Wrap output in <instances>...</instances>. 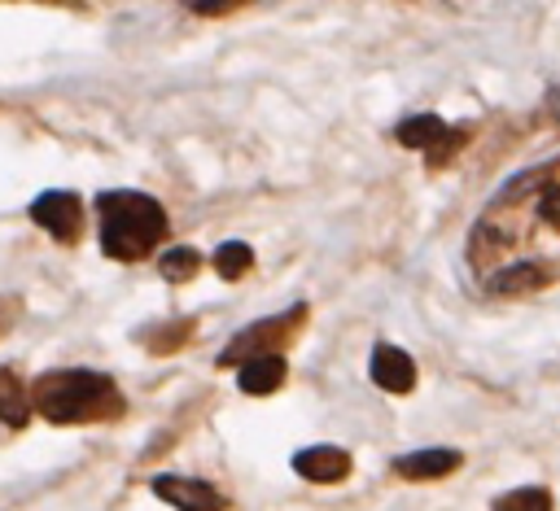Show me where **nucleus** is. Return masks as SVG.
<instances>
[{"label": "nucleus", "instance_id": "9b49d317", "mask_svg": "<svg viewBox=\"0 0 560 511\" xmlns=\"http://www.w3.org/2000/svg\"><path fill=\"white\" fill-rule=\"evenodd\" d=\"M26 419H31L26 384L18 380V371L0 367V424H9V428H26Z\"/></svg>", "mask_w": 560, "mask_h": 511}, {"label": "nucleus", "instance_id": "ddd939ff", "mask_svg": "<svg viewBox=\"0 0 560 511\" xmlns=\"http://www.w3.org/2000/svg\"><path fill=\"white\" fill-rule=\"evenodd\" d=\"M249 266H254V249H249L245 240H223V245L214 249V271H219L223 280H241Z\"/></svg>", "mask_w": 560, "mask_h": 511}, {"label": "nucleus", "instance_id": "2eb2a0df", "mask_svg": "<svg viewBox=\"0 0 560 511\" xmlns=\"http://www.w3.org/2000/svg\"><path fill=\"white\" fill-rule=\"evenodd\" d=\"M494 511H551V494L542 485H525V489H508L494 498Z\"/></svg>", "mask_w": 560, "mask_h": 511}, {"label": "nucleus", "instance_id": "423d86ee", "mask_svg": "<svg viewBox=\"0 0 560 511\" xmlns=\"http://www.w3.org/2000/svg\"><path fill=\"white\" fill-rule=\"evenodd\" d=\"M153 494H158L166 507H175V511H223V507H228V498H223L214 485L192 480V476H175V472L153 476Z\"/></svg>", "mask_w": 560, "mask_h": 511}, {"label": "nucleus", "instance_id": "1a4fd4ad", "mask_svg": "<svg viewBox=\"0 0 560 511\" xmlns=\"http://www.w3.org/2000/svg\"><path fill=\"white\" fill-rule=\"evenodd\" d=\"M459 463H464L459 450H442V445H433V450L398 454V459H394V472H398L402 480H438V476H451Z\"/></svg>", "mask_w": 560, "mask_h": 511}, {"label": "nucleus", "instance_id": "4468645a", "mask_svg": "<svg viewBox=\"0 0 560 511\" xmlns=\"http://www.w3.org/2000/svg\"><path fill=\"white\" fill-rule=\"evenodd\" d=\"M197 266H201V253H197V249H188V245H175V249H166V253L158 258V271H162V280H171V284L192 280V275H197Z\"/></svg>", "mask_w": 560, "mask_h": 511}, {"label": "nucleus", "instance_id": "39448f33", "mask_svg": "<svg viewBox=\"0 0 560 511\" xmlns=\"http://www.w3.org/2000/svg\"><path fill=\"white\" fill-rule=\"evenodd\" d=\"M306 310L302 306H293L284 319H258L254 328H245V332H236L228 345H223V354H219V367H241L245 358H258V354H276L271 349V341L276 336H284L289 328H293V319H302Z\"/></svg>", "mask_w": 560, "mask_h": 511}, {"label": "nucleus", "instance_id": "f8f14e48", "mask_svg": "<svg viewBox=\"0 0 560 511\" xmlns=\"http://www.w3.org/2000/svg\"><path fill=\"white\" fill-rule=\"evenodd\" d=\"M542 284H547V271H542V266H534V262L503 266V271L490 280V288H494V293H534V288H542Z\"/></svg>", "mask_w": 560, "mask_h": 511}, {"label": "nucleus", "instance_id": "6e6552de", "mask_svg": "<svg viewBox=\"0 0 560 511\" xmlns=\"http://www.w3.org/2000/svg\"><path fill=\"white\" fill-rule=\"evenodd\" d=\"M372 384L385 393H411L416 389V363L398 345H376L372 349Z\"/></svg>", "mask_w": 560, "mask_h": 511}, {"label": "nucleus", "instance_id": "dca6fc26", "mask_svg": "<svg viewBox=\"0 0 560 511\" xmlns=\"http://www.w3.org/2000/svg\"><path fill=\"white\" fill-rule=\"evenodd\" d=\"M18 314H22V301H18V297H9V293H0V336L18 323Z\"/></svg>", "mask_w": 560, "mask_h": 511}, {"label": "nucleus", "instance_id": "0eeeda50", "mask_svg": "<svg viewBox=\"0 0 560 511\" xmlns=\"http://www.w3.org/2000/svg\"><path fill=\"white\" fill-rule=\"evenodd\" d=\"M293 472L302 480H315V485H337L350 476V454L337 445H306L293 454Z\"/></svg>", "mask_w": 560, "mask_h": 511}, {"label": "nucleus", "instance_id": "f3484780", "mask_svg": "<svg viewBox=\"0 0 560 511\" xmlns=\"http://www.w3.org/2000/svg\"><path fill=\"white\" fill-rule=\"evenodd\" d=\"M192 9H197V13H228V9H241V4H236V0H197Z\"/></svg>", "mask_w": 560, "mask_h": 511}, {"label": "nucleus", "instance_id": "9d476101", "mask_svg": "<svg viewBox=\"0 0 560 511\" xmlns=\"http://www.w3.org/2000/svg\"><path fill=\"white\" fill-rule=\"evenodd\" d=\"M284 358H280V349L276 354H258V358H245L241 363V371H236V384H241V393H249V397H267V393H276L280 384H284Z\"/></svg>", "mask_w": 560, "mask_h": 511}, {"label": "nucleus", "instance_id": "20e7f679", "mask_svg": "<svg viewBox=\"0 0 560 511\" xmlns=\"http://www.w3.org/2000/svg\"><path fill=\"white\" fill-rule=\"evenodd\" d=\"M31 223L39 231H48L52 240L70 245V240H79V227H83V201L66 188H48L31 201Z\"/></svg>", "mask_w": 560, "mask_h": 511}, {"label": "nucleus", "instance_id": "f03ea898", "mask_svg": "<svg viewBox=\"0 0 560 511\" xmlns=\"http://www.w3.org/2000/svg\"><path fill=\"white\" fill-rule=\"evenodd\" d=\"M96 218H101V253L114 262H140L166 240V210L162 201L131 192V188H109L96 197Z\"/></svg>", "mask_w": 560, "mask_h": 511}, {"label": "nucleus", "instance_id": "a211bd4d", "mask_svg": "<svg viewBox=\"0 0 560 511\" xmlns=\"http://www.w3.org/2000/svg\"><path fill=\"white\" fill-rule=\"evenodd\" d=\"M547 109H551V118L560 122V87H551V92H547Z\"/></svg>", "mask_w": 560, "mask_h": 511}, {"label": "nucleus", "instance_id": "7ed1b4c3", "mask_svg": "<svg viewBox=\"0 0 560 511\" xmlns=\"http://www.w3.org/2000/svg\"><path fill=\"white\" fill-rule=\"evenodd\" d=\"M394 140L402 148H416V153H429V166H442L459 153V144L468 140L464 131H451L438 114H407L398 127H394Z\"/></svg>", "mask_w": 560, "mask_h": 511}, {"label": "nucleus", "instance_id": "f257e3e1", "mask_svg": "<svg viewBox=\"0 0 560 511\" xmlns=\"http://www.w3.org/2000/svg\"><path fill=\"white\" fill-rule=\"evenodd\" d=\"M31 411L44 415L48 424H109L127 411L118 384L105 371H88V367H61V371H44L31 389Z\"/></svg>", "mask_w": 560, "mask_h": 511}]
</instances>
